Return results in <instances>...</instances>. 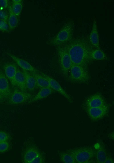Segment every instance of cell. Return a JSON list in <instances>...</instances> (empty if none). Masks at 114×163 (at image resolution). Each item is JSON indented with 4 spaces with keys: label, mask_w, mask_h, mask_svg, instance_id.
Instances as JSON below:
<instances>
[{
    "label": "cell",
    "mask_w": 114,
    "mask_h": 163,
    "mask_svg": "<svg viewBox=\"0 0 114 163\" xmlns=\"http://www.w3.org/2000/svg\"><path fill=\"white\" fill-rule=\"evenodd\" d=\"M32 97V95L29 92L15 89L7 100L9 104L16 105L28 102Z\"/></svg>",
    "instance_id": "52a82bcc"
},
{
    "label": "cell",
    "mask_w": 114,
    "mask_h": 163,
    "mask_svg": "<svg viewBox=\"0 0 114 163\" xmlns=\"http://www.w3.org/2000/svg\"><path fill=\"white\" fill-rule=\"evenodd\" d=\"M15 80L16 86H17L20 90L23 92H27L25 75L22 70H21L18 68L15 77Z\"/></svg>",
    "instance_id": "2e32d148"
},
{
    "label": "cell",
    "mask_w": 114,
    "mask_h": 163,
    "mask_svg": "<svg viewBox=\"0 0 114 163\" xmlns=\"http://www.w3.org/2000/svg\"><path fill=\"white\" fill-rule=\"evenodd\" d=\"M11 9L13 13L18 17L22 11L23 5L21 2H13L11 5Z\"/></svg>",
    "instance_id": "603a6c76"
},
{
    "label": "cell",
    "mask_w": 114,
    "mask_h": 163,
    "mask_svg": "<svg viewBox=\"0 0 114 163\" xmlns=\"http://www.w3.org/2000/svg\"><path fill=\"white\" fill-rule=\"evenodd\" d=\"M9 29V26L7 22L0 19V31H7Z\"/></svg>",
    "instance_id": "484cf974"
},
{
    "label": "cell",
    "mask_w": 114,
    "mask_h": 163,
    "mask_svg": "<svg viewBox=\"0 0 114 163\" xmlns=\"http://www.w3.org/2000/svg\"><path fill=\"white\" fill-rule=\"evenodd\" d=\"M10 148L8 141L0 142V152L4 153L8 150Z\"/></svg>",
    "instance_id": "cb8c5ba5"
},
{
    "label": "cell",
    "mask_w": 114,
    "mask_h": 163,
    "mask_svg": "<svg viewBox=\"0 0 114 163\" xmlns=\"http://www.w3.org/2000/svg\"><path fill=\"white\" fill-rule=\"evenodd\" d=\"M91 60H102L106 58L104 53L101 49L93 48L91 51L90 54Z\"/></svg>",
    "instance_id": "44dd1931"
},
{
    "label": "cell",
    "mask_w": 114,
    "mask_h": 163,
    "mask_svg": "<svg viewBox=\"0 0 114 163\" xmlns=\"http://www.w3.org/2000/svg\"><path fill=\"white\" fill-rule=\"evenodd\" d=\"M67 78L69 82L72 84H88L90 77L88 67L72 65Z\"/></svg>",
    "instance_id": "7a4b0ae2"
},
{
    "label": "cell",
    "mask_w": 114,
    "mask_h": 163,
    "mask_svg": "<svg viewBox=\"0 0 114 163\" xmlns=\"http://www.w3.org/2000/svg\"><path fill=\"white\" fill-rule=\"evenodd\" d=\"M99 143L98 147L95 150L96 162L98 163H104L108 154L104 144Z\"/></svg>",
    "instance_id": "ac0fdd59"
},
{
    "label": "cell",
    "mask_w": 114,
    "mask_h": 163,
    "mask_svg": "<svg viewBox=\"0 0 114 163\" xmlns=\"http://www.w3.org/2000/svg\"><path fill=\"white\" fill-rule=\"evenodd\" d=\"M11 93L8 79L3 71L0 70V94L4 100H7Z\"/></svg>",
    "instance_id": "7c38bea8"
},
{
    "label": "cell",
    "mask_w": 114,
    "mask_h": 163,
    "mask_svg": "<svg viewBox=\"0 0 114 163\" xmlns=\"http://www.w3.org/2000/svg\"><path fill=\"white\" fill-rule=\"evenodd\" d=\"M8 1V0H0V7L3 9L7 8L9 5Z\"/></svg>",
    "instance_id": "83f0119b"
},
{
    "label": "cell",
    "mask_w": 114,
    "mask_h": 163,
    "mask_svg": "<svg viewBox=\"0 0 114 163\" xmlns=\"http://www.w3.org/2000/svg\"><path fill=\"white\" fill-rule=\"evenodd\" d=\"M30 72L35 78L37 87L40 88L50 87L49 83L47 80L39 72Z\"/></svg>",
    "instance_id": "d6986e66"
},
{
    "label": "cell",
    "mask_w": 114,
    "mask_h": 163,
    "mask_svg": "<svg viewBox=\"0 0 114 163\" xmlns=\"http://www.w3.org/2000/svg\"><path fill=\"white\" fill-rule=\"evenodd\" d=\"M89 39L91 44L94 48L100 49L97 26L95 19L93 21Z\"/></svg>",
    "instance_id": "5bb4252c"
},
{
    "label": "cell",
    "mask_w": 114,
    "mask_h": 163,
    "mask_svg": "<svg viewBox=\"0 0 114 163\" xmlns=\"http://www.w3.org/2000/svg\"><path fill=\"white\" fill-rule=\"evenodd\" d=\"M22 71L25 77L27 92L29 93L33 92L37 86L35 78L30 72L23 70Z\"/></svg>",
    "instance_id": "9a60e30c"
},
{
    "label": "cell",
    "mask_w": 114,
    "mask_h": 163,
    "mask_svg": "<svg viewBox=\"0 0 114 163\" xmlns=\"http://www.w3.org/2000/svg\"><path fill=\"white\" fill-rule=\"evenodd\" d=\"M107 103L103 95L101 93L97 92L86 98L82 104V107L85 110L100 107Z\"/></svg>",
    "instance_id": "9c48e42d"
},
{
    "label": "cell",
    "mask_w": 114,
    "mask_h": 163,
    "mask_svg": "<svg viewBox=\"0 0 114 163\" xmlns=\"http://www.w3.org/2000/svg\"><path fill=\"white\" fill-rule=\"evenodd\" d=\"M74 23L73 21H69L62 27L58 33L49 41V44L58 46L65 44L73 38Z\"/></svg>",
    "instance_id": "3957f363"
},
{
    "label": "cell",
    "mask_w": 114,
    "mask_h": 163,
    "mask_svg": "<svg viewBox=\"0 0 114 163\" xmlns=\"http://www.w3.org/2000/svg\"><path fill=\"white\" fill-rule=\"evenodd\" d=\"M114 163V160L112 157L109 155H107L106 159L104 163Z\"/></svg>",
    "instance_id": "f1b7e54d"
},
{
    "label": "cell",
    "mask_w": 114,
    "mask_h": 163,
    "mask_svg": "<svg viewBox=\"0 0 114 163\" xmlns=\"http://www.w3.org/2000/svg\"><path fill=\"white\" fill-rule=\"evenodd\" d=\"M109 135V136L108 137H109V138H111V139H113V138H114L113 132L112 133H111V134H110Z\"/></svg>",
    "instance_id": "f546056e"
},
{
    "label": "cell",
    "mask_w": 114,
    "mask_h": 163,
    "mask_svg": "<svg viewBox=\"0 0 114 163\" xmlns=\"http://www.w3.org/2000/svg\"><path fill=\"white\" fill-rule=\"evenodd\" d=\"M7 54L15 62L16 64L21 68L22 70L30 72H39V70L36 69L27 61L21 59L10 53H7Z\"/></svg>",
    "instance_id": "4fadbf2b"
},
{
    "label": "cell",
    "mask_w": 114,
    "mask_h": 163,
    "mask_svg": "<svg viewBox=\"0 0 114 163\" xmlns=\"http://www.w3.org/2000/svg\"><path fill=\"white\" fill-rule=\"evenodd\" d=\"M66 49L72 65L88 67L91 61L90 54L94 48L86 37H73L69 42L63 45Z\"/></svg>",
    "instance_id": "6da1fadb"
},
{
    "label": "cell",
    "mask_w": 114,
    "mask_h": 163,
    "mask_svg": "<svg viewBox=\"0 0 114 163\" xmlns=\"http://www.w3.org/2000/svg\"><path fill=\"white\" fill-rule=\"evenodd\" d=\"M4 100V99L0 94V102H2Z\"/></svg>",
    "instance_id": "1f68e13d"
},
{
    "label": "cell",
    "mask_w": 114,
    "mask_h": 163,
    "mask_svg": "<svg viewBox=\"0 0 114 163\" xmlns=\"http://www.w3.org/2000/svg\"><path fill=\"white\" fill-rule=\"evenodd\" d=\"M72 156L76 163H91L96 159L95 150L88 146L76 148L67 151Z\"/></svg>",
    "instance_id": "277c9868"
},
{
    "label": "cell",
    "mask_w": 114,
    "mask_h": 163,
    "mask_svg": "<svg viewBox=\"0 0 114 163\" xmlns=\"http://www.w3.org/2000/svg\"><path fill=\"white\" fill-rule=\"evenodd\" d=\"M9 15L8 18V24L9 29L12 30L17 26L18 23V17L13 13L11 9V5H9Z\"/></svg>",
    "instance_id": "ffe728a7"
},
{
    "label": "cell",
    "mask_w": 114,
    "mask_h": 163,
    "mask_svg": "<svg viewBox=\"0 0 114 163\" xmlns=\"http://www.w3.org/2000/svg\"><path fill=\"white\" fill-rule=\"evenodd\" d=\"M12 1L13 2H22V1L21 0H13Z\"/></svg>",
    "instance_id": "4dcf8cb0"
},
{
    "label": "cell",
    "mask_w": 114,
    "mask_h": 163,
    "mask_svg": "<svg viewBox=\"0 0 114 163\" xmlns=\"http://www.w3.org/2000/svg\"><path fill=\"white\" fill-rule=\"evenodd\" d=\"M8 16V13L7 11L3 9H0V19L7 22Z\"/></svg>",
    "instance_id": "4316f807"
},
{
    "label": "cell",
    "mask_w": 114,
    "mask_h": 163,
    "mask_svg": "<svg viewBox=\"0 0 114 163\" xmlns=\"http://www.w3.org/2000/svg\"><path fill=\"white\" fill-rule=\"evenodd\" d=\"M53 91V90L50 87L41 88L37 94L33 97L28 103H33L45 98L51 94Z\"/></svg>",
    "instance_id": "e0dca14e"
},
{
    "label": "cell",
    "mask_w": 114,
    "mask_h": 163,
    "mask_svg": "<svg viewBox=\"0 0 114 163\" xmlns=\"http://www.w3.org/2000/svg\"><path fill=\"white\" fill-rule=\"evenodd\" d=\"M60 159L61 161L65 163H76L74 158L68 152H61L60 153Z\"/></svg>",
    "instance_id": "7402d4cb"
},
{
    "label": "cell",
    "mask_w": 114,
    "mask_h": 163,
    "mask_svg": "<svg viewBox=\"0 0 114 163\" xmlns=\"http://www.w3.org/2000/svg\"><path fill=\"white\" fill-rule=\"evenodd\" d=\"M23 162L25 163H42L45 162L43 155L35 147L30 146L24 150L23 154Z\"/></svg>",
    "instance_id": "8992f818"
},
{
    "label": "cell",
    "mask_w": 114,
    "mask_h": 163,
    "mask_svg": "<svg viewBox=\"0 0 114 163\" xmlns=\"http://www.w3.org/2000/svg\"><path fill=\"white\" fill-rule=\"evenodd\" d=\"M57 51L60 72L63 76L67 78L72 65L70 58L64 45L57 46Z\"/></svg>",
    "instance_id": "5b68a950"
},
{
    "label": "cell",
    "mask_w": 114,
    "mask_h": 163,
    "mask_svg": "<svg viewBox=\"0 0 114 163\" xmlns=\"http://www.w3.org/2000/svg\"><path fill=\"white\" fill-rule=\"evenodd\" d=\"M4 73L11 85L15 86V77L18 68L16 64L12 62L5 63L3 65Z\"/></svg>",
    "instance_id": "8fae6325"
},
{
    "label": "cell",
    "mask_w": 114,
    "mask_h": 163,
    "mask_svg": "<svg viewBox=\"0 0 114 163\" xmlns=\"http://www.w3.org/2000/svg\"><path fill=\"white\" fill-rule=\"evenodd\" d=\"M11 139L10 135L4 131H0V142L8 141Z\"/></svg>",
    "instance_id": "d4e9b609"
},
{
    "label": "cell",
    "mask_w": 114,
    "mask_h": 163,
    "mask_svg": "<svg viewBox=\"0 0 114 163\" xmlns=\"http://www.w3.org/2000/svg\"><path fill=\"white\" fill-rule=\"evenodd\" d=\"M110 106L107 103L102 106L85 110L89 119L93 121H97L106 117L109 114Z\"/></svg>",
    "instance_id": "ba28073f"
},
{
    "label": "cell",
    "mask_w": 114,
    "mask_h": 163,
    "mask_svg": "<svg viewBox=\"0 0 114 163\" xmlns=\"http://www.w3.org/2000/svg\"><path fill=\"white\" fill-rule=\"evenodd\" d=\"M39 73L47 80L50 87L53 90L57 92L66 98L69 102L71 103L73 102L71 97L62 87L57 81L42 72L39 71Z\"/></svg>",
    "instance_id": "30bf717a"
}]
</instances>
